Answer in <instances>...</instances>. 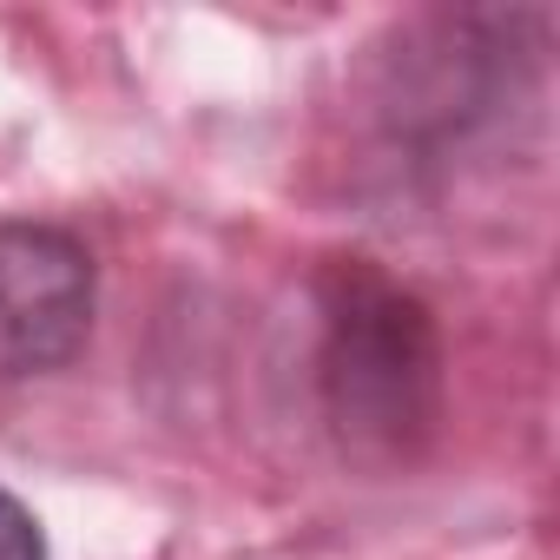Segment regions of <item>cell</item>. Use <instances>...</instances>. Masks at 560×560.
Returning a JSON list of instances; mask_svg holds the SVG:
<instances>
[{
	"instance_id": "obj_3",
	"label": "cell",
	"mask_w": 560,
	"mask_h": 560,
	"mask_svg": "<svg viewBox=\"0 0 560 560\" xmlns=\"http://www.w3.org/2000/svg\"><path fill=\"white\" fill-rule=\"evenodd\" d=\"M0 560H47V534H40V521L0 488Z\"/></svg>"
},
{
	"instance_id": "obj_2",
	"label": "cell",
	"mask_w": 560,
	"mask_h": 560,
	"mask_svg": "<svg viewBox=\"0 0 560 560\" xmlns=\"http://www.w3.org/2000/svg\"><path fill=\"white\" fill-rule=\"evenodd\" d=\"M100 311L86 237L47 218H0V383L67 370Z\"/></svg>"
},
{
	"instance_id": "obj_1",
	"label": "cell",
	"mask_w": 560,
	"mask_h": 560,
	"mask_svg": "<svg viewBox=\"0 0 560 560\" xmlns=\"http://www.w3.org/2000/svg\"><path fill=\"white\" fill-rule=\"evenodd\" d=\"M317 304V402L343 455L409 462L442 422V330L376 257H330Z\"/></svg>"
}]
</instances>
